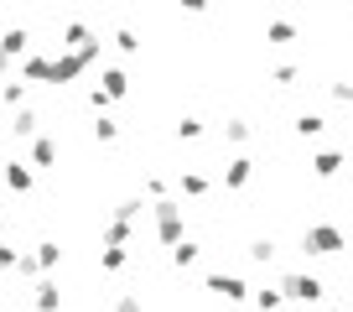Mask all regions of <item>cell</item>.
I'll return each instance as SVG.
<instances>
[{"label": "cell", "mask_w": 353, "mask_h": 312, "mask_svg": "<svg viewBox=\"0 0 353 312\" xmlns=\"http://www.w3.org/2000/svg\"><path fill=\"white\" fill-rule=\"evenodd\" d=\"M104 94H110V99H125V94H130V78H125L120 68H110V73H104Z\"/></svg>", "instance_id": "cell-10"}, {"label": "cell", "mask_w": 353, "mask_h": 312, "mask_svg": "<svg viewBox=\"0 0 353 312\" xmlns=\"http://www.w3.org/2000/svg\"><path fill=\"white\" fill-rule=\"evenodd\" d=\"M0 104L21 110V104H26V84H6V89H0Z\"/></svg>", "instance_id": "cell-16"}, {"label": "cell", "mask_w": 353, "mask_h": 312, "mask_svg": "<svg viewBox=\"0 0 353 312\" xmlns=\"http://www.w3.org/2000/svg\"><path fill=\"white\" fill-rule=\"evenodd\" d=\"M301 245H307L312 255H332L343 240H338V229H307V240H301Z\"/></svg>", "instance_id": "cell-3"}, {"label": "cell", "mask_w": 353, "mask_h": 312, "mask_svg": "<svg viewBox=\"0 0 353 312\" xmlns=\"http://www.w3.org/2000/svg\"><path fill=\"white\" fill-rule=\"evenodd\" d=\"M254 302H260V312H276V307H281V291H260Z\"/></svg>", "instance_id": "cell-23"}, {"label": "cell", "mask_w": 353, "mask_h": 312, "mask_svg": "<svg viewBox=\"0 0 353 312\" xmlns=\"http://www.w3.org/2000/svg\"><path fill=\"white\" fill-rule=\"evenodd\" d=\"M156 240H161L166 250L172 245H182V234H188V213H182V203H172V198H156Z\"/></svg>", "instance_id": "cell-1"}, {"label": "cell", "mask_w": 353, "mask_h": 312, "mask_svg": "<svg viewBox=\"0 0 353 312\" xmlns=\"http://www.w3.org/2000/svg\"><path fill=\"white\" fill-rule=\"evenodd\" d=\"M192 260H198V245H192V240H182V245H172V266H176V271H188Z\"/></svg>", "instance_id": "cell-11"}, {"label": "cell", "mask_w": 353, "mask_h": 312, "mask_svg": "<svg viewBox=\"0 0 353 312\" xmlns=\"http://www.w3.org/2000/svg\"><path fill=\"white\" fill-rule=\"evenodd\" d=\"M286 297H296V302H317V297H322V281H312V276H286Z\"/></svg>", "instance_id": "cell-4"}, {"label": "cell", "mask_w": 353, "mask_h": 312, "mask_svg": "<svg viewBox=\"0 0 353 312\" xmlns=\"http://www.w3.org/2000/svg\"><path fill=\"white\" fill-rule=\"evenodd\" d=\"M94 141H104V146H110V141H120V125H114V120H104V115H94Z\"/></svg>", "instance_id": "cell-12"}, {"label": "cell", "mask_w": 353, "mask_h": 312, "mask_svg": "<svg viewBox=\"0 0 353 312\" xmlns=\"http://www.w3.org/2000/svg\"><path fill=\"white\" fill-rule=\"evenodd\" d=\"M176 135H182V141H198V135H203V120H198V115H182V125H176Z\"/></svg>", "instance_id": "cell-17"}, {"label": "cell", "mask_w": 353, "mask_h": 312, "mask_svg": "<svg viewBox=\"0 0 353 312\" xmlns=\"http://www.w3.org/2000/svg\"><path fill=\"white\" fill-rule=\"evenodd\" d=\"M291 37H296V26H286V21L270 26V42H291Z\"/></svg>", "instance_id": "cell-22"}, {"label": "cell", "mask_w": 353, "mask_h": 312, "mask_svg": "<svg viewBox=\"0 0 353 312\" xmlns=\"http://www.w3.org/2000/svg\"><path fill=\"white\" fill-rule=\"evenodd\" d=\"M317 172H322V177H332V172H338V156H332V151L317 156Z\"/></svg>", "instance_id": "cell-24"}, {"label": "cell", "mask_w": 353, "mask_h": 312, "mask_svg": "<svg viewBox=\"0 0 353 312\" xmlns=\"http://www.w3.org/2000/svg\"><path fill=\"white\" fill-rule=\"evenodd\" d=\"M182 11H192V16H203V11H208V0H182Z\"/></svg>", "instance_id": "cell-26"}, {"label": "cell", "mask_w": 353, "mask_h": 312, "mask_svg": "<svg viewBox=\"0 0 353 312\" xmlns=\"http://www.w3.org/2000/svg\"><path fill=\"white\" fill-rule=\"evenodd\" d=\"M114 47H120L125 57H135V52H141V37H135V32H120V37H114Z\"/></svg>", "instance_id": "cell-20"}, {"label": "cell", "mask_w": 353, "mask_h": 312, "mask_svg": "<svg viewBox=\"0 0 353 312\" xmlns=\"http://www.w3.org/2000/svg\"><path fill=\"white\" fill-rule=\"evenodd\" d=\"M6 188L11 193H32V172H26L21 162H6Z\"/></svg>", "instance_id": "cell-8"}, {"label": "cell", "mask_w": 353, "mask_h": 312, "mask_svg": "<svg viewBox=\"0 0 353 312\" xmlns=\"http://www.w3.org/2000/svg\"><path fill=\"white\" fill-rule=\"evenodd\" d=\"M26 42H32V32H26V26H11V32H0V52H6V57H21V52H26Z\"/></svg>", "instance_id": "cell-6"}, {"label": "cell", "mask_w": 353, "mask_h": 312, "mask_svg": "<svg viewBox=\"0 0 353 312\" xmlns=\"http://www.w3.org/2000/svg\"><path fill=\"white\" fill-rule=\"evenodd\" d=\"M182 193H188V198H203V193H208V177H203V172H182Z\"/></svg>", "instance_id": "cell-13"}, {"label": "cell", "mask_w": 353, "mask_h": 312, "mask_svg": "<svg viewBox=\"0 0 353 312\" xmlns=\"http://www.w3.org/2000/svg\"><path fill=\"white\" fill-rule=\"evenodd\" d=\"M114 312H141V297H130V291H125V297L114 302Z\"/></svg>", "instance_id": "cell-25"}, {"label": "cell", "mask_w": 353, "mask_h": 312, "mask_svg": "<svg viewBox=\"0 0 353 312\" xmlns=\"http://www.w3.org/2000/svg\"><path fill=\"white\" fill-rule=\"evenodd\" d=\"M6 73H11V57H6V52H0V78H6Z\"/></svg>", "instance_id": "cell-27"}, {"label": "cell", "mask_w": 353, "mask_h": 312, "mask_svg": "<svg viewBox=\"0 0 353 312\" xmlns=\"http://www.w3.org/2000/svg\"><path fill=\"white\" fill-rule=\"evenodd\" d=\"M32 162H37V167H52V162H57V141H52V135H37Z\"/></svg>", "instance_id": "cell-9"}, {"label": "cell", "mask_w": 353, "mask_h": 312, "mask_svg": "<svg viewBox=\"0 0 353 312\" xmlns=\"http://www.w3.org/2000/svg\"><path fill=\"white\" fill-rule=\"evenodd\" d=\"M0 32H6V26H0Z\"/></svg>", "instance_id": "cell-28"}, {"label": "cell", "mask_w": 353, "mask_h": 312, "mask_svg": "<svg viewBox=\"0 0 353 312\" xmlns=\"http://www.w3.org/2000/svg\"><path fill=\"white\" fill-rule=\"evenodd\" d=\"M63 307V291H57V281H37V312H57Z\"/></svg>", "instance_id": "cell-7"}, {"label": "cell", "mask_w": 353, "mask_h": 312, "mask_svg": "<svg viewBox=\"0 0 353 312\" xmlns=\"http://www.w3.org/2000/svg\"><path fill=\"white\" fill-rule=\"evenodd\" d=\"M208 291H213V297H223V302H244V281L239 276H223V271H219V276H208Z\"/></svg>", "instance_id": "cell-2"}, {"label": "cell", "mask_w": 353, "mask_h": 312, "mask_svg": "<svg viewBox=\"0 0 353 312\" xmlns=\"http://www.w3.org/2000/svg\"><path fill=\"white\" fill-rule=\"evenodd\" d=\"M125 260H130V255H125V245H104V255H99V266H104V271H120V266H125Z\"/></svg>", "instance_id": "cell-15"}, {"label": "cell", "mask_w": 353, "mask_h": 312, "mask_svg": "<svg viewBox=\"0 0 353 312\" xmlns=\"http://www.w3.org/2000/svg\"><path fill=\"white\" fill-rule=\"evenodd\" d=\"M296 135H322V120H317V115H301V120H296Z\"/></svg>", "instance_id": "cell-21"}, {"label": "cell", "mask_w": 353, "mask_h": 312, "mask_svg": "<svg viewBox=\"0 0 353 312\" xmlns=\"http://www.w3.org/2000/svg\"><path fill=\"white\" fill-rule=\"evenodd\" d=\"M37 130V110H26V104H21V110H16V125H11V135H32Z\"/></svg>", "instance_id": "cell-14"}, {"label": "cell", "mask_w": 353, "mask_h": 312, "mask_svg": "<svg viewBox=\"0 0 353 312\" xmlns=\"http://www.w3.org/2000/svg\"><path fill=\"white\" fill-rule=\"evenodd\" d=\"M223 141L244 146V141H250V125H244V120H229V125H223Z\"/></svg>", "instance_id": "cell-18"}, {"label": "cell", "mask_w": 353, "mask_h": 312, "mask_svg": "<svg viewBox=\"0 0 353 312\" xmlns=\"http://www.w3.org/2000/svg\"><path fill=\"white\" fill-rule=\"evenodd\" d=\"M37 260H42V271H52L57 260H63V250H57L52 240H47V245H37Z\"/></svg>", "instance_id": "cell-19"}, {"label": "cell", "mask_w": 353, "mask_h": 312, "mask_svg": "<svg viewBox=\"0 0 353 312\" xmlns=\"http://www.w3.org/2000/svg\"><path fill=\"white\" fill-rule=\"evenodd\" d=\"M250 177H254V162H250V156H234L229 172H223V188H244Z\"/></svg>", "instance_id": "cell-5"}]
</instances>
